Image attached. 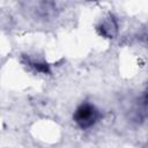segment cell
Masks as SVG:
<instances>
[{
    "label": "cell",
    "instance_id": "1",
    "mask_svg": "<svg viewBox=\"0 0 148 148\" xmlns=\"http://www.w3.org/2000/svg\"><path fill=\"white\" fill-rule=\"evenodd\" d=\"M99 118H101L99 110L90 103L80 104L73 114V119L76 123V125L83 130L94 126L99 120Z\"/></svg>",
    "mask_w": 148,
    "mask_h": 148
},
{
    "label": "cell",
    "instance_id": "2",
    "mask_svg": "<svg viewBox=\"0 0 148 148\" xmlns=\"http://www.w3.org/2000/svg\"><path fill=\"white\" fill-rule=\"evenodd\" d=\"M98 30H99V34L102 36H104L106 38H113L118 31V25H117L114 17L112 15H109L108 17H105L101 22Z\"/></svg>",
    "mask_w": 148,
    "mask_h": 148
}]
</instances>
